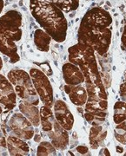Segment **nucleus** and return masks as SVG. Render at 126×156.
Returning <instances> with one entry per match:
<instances>
[{"label": "nucleus", "instance_id": "1", "mask_svg": "<svg viewBox=\"0 0 126 156\" xmlns=\"http://www.w3.org/2000/svg\"><path fill=\"white\" fill-rule=\"evenodd\" d=\"M112 17L103 8L94 7L83 17L78 32L77 41L91 47L95 52L104 56L108 51L112 37Z\"/></svg>", "mask_w": 126, "mask_h": 156}, {"label": "nucleus", "instance_id": "2", "mask_svg": "<svg viewBox=\"0 0 126 156\" xmlns=\"http://www.w3.org/2000/svg\"><path fill=\"white\" fill-rule=\"evenodd\" d=\"M83 74L87 92L84 118L92 126L103 124L107 115L108 99L99 71L88 70Z\"/></svg>", "mask_w": 126, "mask_h": 156}, {"label": "nucleus", "instance_id": "3", "mask_svg": "<svg viewBox=\"0 0 126 156\" xmlns=\"http://www.w3.org/2000/svg\"><path fill=\"white\" fill-rule=\"evenodd\" d=\"M30 11L40 27L44 29L51 39L57 43L65 41L68 23L61 9L53 4L30 0Z\"/></svg>", "mask_w": 126, "mask_h": 156}, {"label": "nucleus", "instance_id": "4", "mask_svg": "<svg viewBox=\"0 0 126 156\" xmlns=\"http://www.w3.org/2000/svg\"><path fill=\"white\" fill-rule=\"evenodd\" d=\"M22 15L11 10L0 17V52L8 56L11 63L20 60L17 43L22 38Z\"/></svg>", "mask_w": 126, "mask_h": 156}, {"label": "nucleus", "instance_id": "5", "mask_svg": "<svg viewBox=\"0 0 126 156\" xmlns=\"http://www.w3.org/2000/svg\"><path fill=\"white\" fill-rule=\"evenodd\" d=\"M39 114L42 130L49 136L51 144L57 150H65L69 145V134L56 120L51 108L44 105L40 108Z\"/></svg>", "mask_w": 126, "mask_h": 156}, {"label": "nucleus", "instance_id": "6", "mask_svg": "<svg viewBox=\"0 0 126 156\" xmlns=\"http://www.w3.org/2000/svg\"><path fill=\"white\" fill-rule=\"evenodd\" d=\"M7 78L15 89L16 95L24 102L38 105L39 97L34 88L30 74L23 69H12L7 75Z\"/></svg>", "mask_w": 126, "mask_h": 156}, {"label": "nucleus", "instance_id": "7", "mask_svg": "<svg viewBox=\"0 0 126 156\" xmlns=\"http://www.w3.org/2000/svg\"><path fill=\"white\" fill-rule=\"evenodd\" d=\"M69 62L80 68L82 72L98 70L95 50L86 44L77 43L68 49Z\"/></svg>", "mask_w": 126, "mask_h": 156}, {"label": "nucleus", "instance_id": "8", "mask_svg": "<svg viewBox=\"0 0 126 156\" xmlns=\"http://www.w3.org/2000/svg\"><path fill=\"white\" fill-rule=\"evenodd\" d=\"M30 76L40 100L45 106L51 108L53 105V89L48 76L44 71L36 68L30 69Z\"/></svg>", "mask_w": 126, "mask_h": 156}, {"label": "nucleus", "instance_id": "9", "mask_svg": "<svg viewBox=\"0 0 126 156\" xmlns=\"http://www.w3.org/2000/svg\"><path fill=\"white\" fill-rule=\"evenodd\" d=\"M9 127L17 137L31 140L34 136V128L31 122L23 114L15 113L9 121Z\"/></svg>", "mask_w": 126, "mask_h": 156}, {"label": "nucleus", "instance_id": "10", "mask_svg": "<svg viewBox=\"0 0 126 156\" xmlns=\"http://www.w3.org/2000/svg\"><path fill=\"white\" fill-rule=\"evenodd\" d=\"M17 103V95L8 78L0 74V104L6 110L13 109Z\"/></svg>", "mask_w": 126, "mask_h": 156}, {"label": "nucleus", "instance_id": "11", "mask_svg": "<svg viewBox=\"0 0 126 156\" xmlns=\"http://www.w3.org/2000/svg\"><path fill=\"white\" fill-rule=\"evenodd\" d=\"M54 116L57 122L67 131H70L74 125V116L65 101H56L53 104Z\"/></svg>", "mask_w": 126, "mask_h": 156}, {"label": "nucleus", "instance_id": "12", "mask_svg": "<svg viewBox=\"0 0 126 156\" xmlns=\"http://www.w3.org/2000/svg\"><path fill=\"white\" fill-rule=\"evenodd\" d=\"M63 77L66 84L69 85H79L84 82V76L80 68L71 63L66 62L62 67Z\"/></svg>", "mask_w": 126, "mask_h": 156}, {"label": "nucleus", "instance_id": "13", "mask_svg": "<svg viewBox=\"0 0 126 156\" xmlns=\"http://www.w3.org/2000/svg\"><path fill=\"white\" fill-rule=\"evenodd\" d=\"M65 91L71 101L77 107L83 106L87 101V92L85 88L79 85H65Z\"/></svg>", "mask_w": 126, "mask_h": 156}, {"label": "nucleus", "instance_id": "14", "mask_svg": "<svg viewBox=\"0 0 126 156\" xmlns=\"http://www.w3.org/2000/svg\"><path fill=\"white\" fill-rule=\"evenodd\" d=\"M7 149L11 156L29 155L30 148L28 144L18 137L9 136L6 139Z\"/></svg>", "mask_w": 126, "mask_h": 156}, {"label": "nucleus", "instance_id": "15", "mask_svg": "<svg viewBox=\"0 0 126 156\" xmlns=\"http://www.w3.org/2000/svg\"><path fill=\"white\" fill-rule=\"evenodd\" d=\"M107 136V129L103 126L100 125H94L90 129L89 134V142L91 147L92 149H98L99 147L104 144V140Z\"/></svg>", "mask_w": 126, "mask_h": 156}, {"label": "nucleus", "instance_id": "16", "mask_svg": "<svg viewBox=\"0 0 126 156\" xmlns=\"http://www.w3.org/2000/svg\"><path fill=\"white\" fill-rule=\"evenodd\" d=\"M19 109L24 116L27 118L33 125V127H39L40 125V114L36 105L30 104L28 102H20Z\"/></svg>", "mask_w": 126, "mask_h": 156}, {"label": "nucleus", "instance_id": "17", "mask_svg": "<svg viewBox=\"0 0 126 156\" xmlns=\"http://www.w3.org/2000/svg\"><path fill=\"white\" fill-rule=\"evenodd\" d=\"M51 37L44 30L38 29L34 33V44L37 49L43 52H47L50 50Z\"/></svg>", "mask_w": 126, "mask_h": 156}, {"label": "nucleus", "instance_id": "18", "mask_svg": "<svg viewBox=\"0 0 126 156\" xmlns=\"http://www.w3.org/2000/svg\"><path fill=\"white\" fill-rule=\"evenodd\" d=\"M44 3L53 4L64 12H71L77 10L79 7V0H38Z\"/></svg>", "mask_w": 126, "mask_h": 156}, {"label": "nucleus", "instance_id": "19", "mask_svg": "<svg viewBox=\"0 0 126 156\" xmlns=\"http://www.w3.org/2000/svg\"><path fill=\"white\" fill-rule=\"evenodd\" d=\"M113 121L116 124H119L126 120V101H117L114 105Z\"/></svg>", "mask_w": 126, "mask_h": 156}, {"label": "nucleus", "instance_id": "20", "mask_svg": "<svg viewBox=\"0 0 126 156\" xmlns=\"http://www.w3.org/2000/svg\"><path fill=\"white\" fill-rule=\"evenodd\" d=\"M37 155L39 156H49L57 155V151L54 146L49 141H42L38 147Z\"/></svg>", "mask_w": 126, "mask_h": 156}, {"label": "nucleus", "instance_id": "21", "mask_svg": "<svg viewBox=\"0 0 126 156\" xmlns=\"http://www.w3.org/2000/svg\"><path fill=\"white\" fill-rule=\"evenodd\" d=\"M114 134L117 141L124 145H126V120L122 123L117 124Z\"/></svg>", "mask_w": 126, "mask_h": 156}, {"label": "nucleus", "instance_id": "22", "mask_svg": "<svg viewBox=\"0 0 126 156\" xmlns=\"http://www.w3.org/2000/svg\"><path fill=\"white\" fill-rule=\"evenodd\" d=\"M7 154V144L6 140L0 129V155H6Z\"/></svg>", "mask_w": 126, "mask_h": 156}, {"label": "nucleus", "instance_id": "23", "mask_svg": "<svg viewBox=\"0 0 126 156\" xmlns=\"http://www.w3.org/2000/svg\"><path fill=\"white\" fill-rule=\"evenodd\" d=\"M119 94H120L121 98L126 101V75H125V81L121 84L120 89H119Z\"/></svg>", "mask_w": 126, "mask_h": 156}, {"label": "nucleus", "instance_id": "24", "mask_svg": "<svg viewBox=\"0 0 126 156\" xmlns=\"http://www.w3.org/2000/svg\"><path fill=\"white\" fill-rule=\"evenodd\" d=\"M76 151L77 153H79V154H81V155H89L90 154H88L89 153V148L86 146H78L76 148Z\"/></svg>", "mask_w": 126, "mask_h": 156}, {"label": "nucleus", "instance_id": "25", "mask_svg": "<svg viewBox=\"0 0 126 156\" xmlns=\"http://www.w3.org/2000/svg\"><path fill=\"white\" fill-rule=\"evenodd\" d=\"M121 42H122V45L126 50V24L124 26V29L123 34H122V37H121Z\"/></svg>", "mask_w": 126, "mask_h": 156}, {"label": "nucleus", "instance_id": "26", "mask_svg": "<svg viewBox=\"0 0 126 156\" xmlns=\"http://www.w3.org/2000/svg\"><path fill=\"white\" fill-rule=\"evenodd\" d=\"M99 154L100 155H110V152H109V150L107 148H103L102 150L100 151V154Z\"/></svg>", "mask_w": 126, "mask_h": 156}, {"label": "nucleus", "instance_id": "27", "mask_svg": "<svg viewBox=\"0 0 126 156\" xmlns=\"http://www.w3.org/2000/svg\"><path fill=\"white\" fill-rule=\"evenodd\" d=\"M4 5H5V4H4V0H0V14H1V12L3 11Z\"/></svg>", "mask_w": 126, "mask_h": 156}, {"label": "nucleus", "instance_id": "28", "mask_svg": "<svg viewBox=\"0 0 126 156\" xmlns=\"http://www.w3.org/2000/svg\"><path fill=\"white\" fill-rule=\"evenodd\" d=\"M2 68H3V60H2V58L0 56V70L2 69Z\"/></svg>", "mask_w": 126, "mask_h": 156}, {"label": "nucleus", "instance_id": "29", "mask_svg": "<svg viewBox=\"0 0 126 156\" xmlns=\"http://www.w3.org/2000/svg\"><path fill=\"white\" fill-rule=\"evenodd\" d=\"M1 114H2V107L0 106V115H1Z\"/></svg>", "mask_w": 126, "mask_h": 156}]
</instances>
